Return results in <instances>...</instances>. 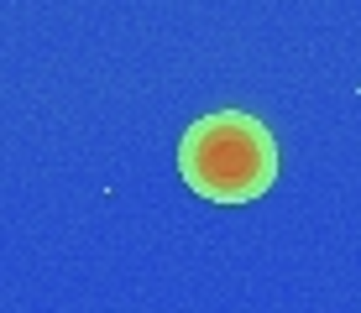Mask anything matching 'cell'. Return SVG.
Returning <instances> with one entry per match:
<instances>
[{"instance_id":"cell-1","label":"cell","mask_w":361,"mask_h":313,"mask_svg":"<svg viewBox=\"0 0 361 313\" xmlns=\"http://www.w3.org/2000/svg\"><path fill=\"white\" fill-rule=\"evenodd\" d=\"M178 172L209 204H246L278 183V141L246 110H215L183 131Z\"/></svg>"}]
</instances>
